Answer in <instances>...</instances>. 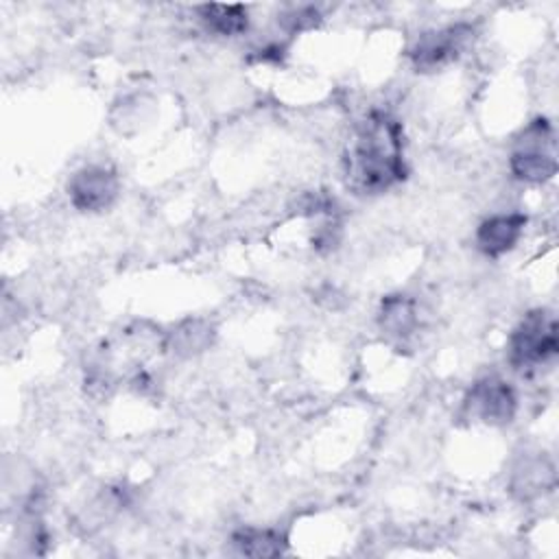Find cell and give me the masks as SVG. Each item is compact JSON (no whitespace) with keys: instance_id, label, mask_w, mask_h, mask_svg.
<instances>
[{"instance_id":"8992f818","label":"cell","mask_w":559,"mask_h":559,"mask_svg":"<svg viewBox=\"0 0 559 559\" xmlns=\"http://www.w3.org/2000/svg\"><path fill=\"white\" fill-rule=\"evenodd\" d=\"M120 192L118 175L107 166H83L68 181L70 203L79 212H103L114 205Z\"/></svg>"},{"instance_id":"6da1fadb","label":"cell","mask_w":559,"mask_h":559,"mask_svg":"<svg viewBox=\"0 0 559 559\" xmlns=\"http://www.w3.org/2000/svg\"><path fill=\"white\" fill-rule=\"evenodd\" d=\"M343 173L356 194H380L406 179L404 133L393 114L371 109L358 122L343 157Z\"/></svg>"},{"instance_id":"7a4b0ae2","label":"cell","mask_w":559,"mask_h":559,"mask_svg":"<svg viewBox=\"0 0 559 559\" xmlns=\"http://www.w3.org/2000/svg\"><path fill=\"white\" fill-rule=\"evenodd\" d=\"M557 319L544 308L524 314V319L513 328L507 345L509 365L524 376L537 373L542 367H548L557 358Z\"/></svg>"},{"instance_id":"3957f363","label":"cell","mask_w":559,"mask_h":559,"mask_svg":"<svg viewBox=\"0 0 559 559\" xmlns=\"http://www.w3.org/2000/svg\"><path fill=\"white\" fill-rule=\"evenodd\" d=\"M509 168L515 179L526 183H544L557 175L555 131L546 118L522 129L509 155Z\"/></svg>"},{"instance_id":"9c48e42d","label":"cell","mask_w":559,"mask_h":559,"mask_svg":"<svg viewBox=\"0 0 559 559\" xmlns=\"http://www.w3.org/2000/svg\"><path fill=\"white\" fill-rule=\"evenodd\" d=\"M199 20L210 33L221 37H236L249 28V11L245 4H201Z\"/></svg>"},{"instance_id":"30bf717a","label":"cell","mask_w":559,"mask_h":559,"mask_svg":"<svg viewBox=\"0 0 559 559\" xmlns=\"http://www.w3.org/2000/svg\"><path fill=\"white\" fill-rule=\"evenodd\" d=\"M231 546L247 557H277L286 550V537L273 528H238L231 535Z\"/></svg>"},{"instance_id":"8fae6325","label":"cell","mask_w":559,"mask_h":559,"mask_svg":"<svg viewBox=\"0 0 559 559\" xmlns=\"http://www.w3.org/2000/svg\"><path fill=\"white\" fill-rule=\"evenodd\" d=\"M214 338V330L207 321L201 319H190L183 321L181 325H177V330L170 332V347L175 354L179 356H194L205 352L212 345Z\"/></svg>"},{"instance_id":"ba28073f","label":"cell","mask_w":559,"mask_h":559,"mask_svg":"<svg viewBox=\"0 0 559 559\" xmlns=\"http://www.w3.org/2000/svg\"><path fill=\"white\" fill-rule=\"evenodd\" d=\"M378 325L382 334L391 341H406L417 332L419 325V312L417 304L408 295H386L380 301L378 310Z\"/></svg>"},{"instance_id":"52a82bcc","label":"cell","mask_w":559,"mask_h":559,"mask_svg":"<svg viewBox=\"0 0 559 559\" xmlns=\"http://www.w3.org/2000/svg\"><path fill=\"white\" fill-rule=\"evenodd\" d=\"M524 227H526V216L520 212L489 216L476 229V245L489 258L504 255L518 245V240L524 234Z\"/></svg>"},{"instance_id":"277c9868","label":"cell","mask_w":559,"mask_h":559,"mask_svg":"<svg viewBox=\"0 0 559 559\" xmlns=\"http://www.w3.org/2000/svg\"><path fill=\"white\" fill-rule=\"evenodd\" d=\"M472 35V24H450L421 33L408 50L413 68L417 72H432L452 63L467 48Z\"/></svg>"},{"instance_id":"7c38bea8","label":"cell","mask_w":559,"mask_h":559,"mask_svg":"<svg viewBox=\"0 0 559 559\" xmlns=\"http://www.w3.org/2000/svg\"><path fill=\"white\" fill-rule=\"evenodd\" d=\"M319 22V11L312 7H299L282 17V24L290 33H299L306 28H312Z\"/></svg>"},{"instance_id":"5b68a950","label":"cell","mask_w":559,"mask_h":559,"mask_svg":"<svg viewBox=\"0 0 559 559\" xmlns=\"http://www.w3.org/2000/svg\"><path fill=\"white\" fill-rule=\"evenodd\" d=\"M469 417L489 426H504L518 411V395L509 382L498 376L480 378L472 384L463 402Z\"/></svg>"}]
</instances>
